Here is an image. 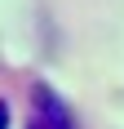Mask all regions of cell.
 <instances>
[{
  "label": "cell",
  "mask_w": 124,
  "mask_h": 129,
  "mask_svg": "<svg viewBox=\"0 0 124 129\" xmlns=\"http://www.w3.org/2000/svg\"><path fill=\"white\" fill-rule=\"evenodd\" d=\"M27 129H75L67 103H62L49 85H36L31 89V120H27Z\"/></svg>",
  "instance_id": "cell-1"
},
{
  "label": "cell",
  "mask_w": 124,
  "mask_h": 129,
  "mask_svg": "<svg viewBox=\"0 0 124 129\" xmlns=\"http://www.w3.org/2000/svg\"><path fill=\"white\" fill-rule=\"evenodd\" d=\"M0 129H9V103L0 98Z\"/></svg>",
  "instance_id": "cell-2"
}]
</instances>
